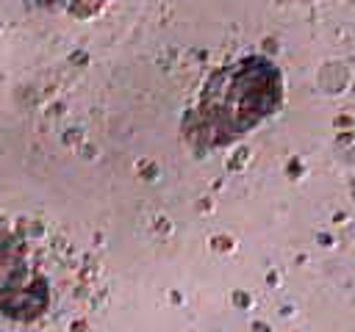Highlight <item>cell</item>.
I'll return each instance as SVG.
<instances>
[{"mask_svg": "<svg viewBox=\"0 0 355 332\" xmlns=\"http://www.w3.org/2000/svg\"><path fill=\"white\" fill-rule=\"evenodd\" d=\"M69 263L55 241L25 221H0V313L17 321H36L72 288Z\"/></svg>", "mask_w": 355, "mask_h": 332, "instance_id": "1", "label": "cell"}]
</instances>
